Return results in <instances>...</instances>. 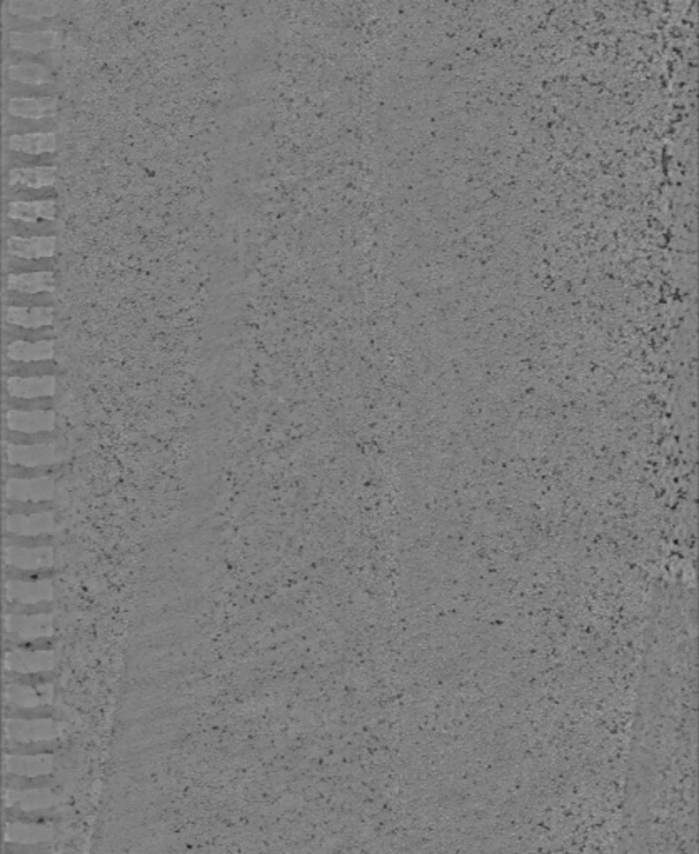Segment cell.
<instances>
[{"mask_svg":"<svg viewBox=\"0 0 699 854\" xmlns=\"http://www.w3.org/2000/svg\"><path fill=\"white\" fill-rule=\"evenodd\" d=\"M7 439L14 444L31 445V444L52 443V441L56 439V434H54V432H34V434H27V432L7 431Z\"/></svg>","mask_w":699,"mask_h":854,"instance_id":"9a60e30c","label":"cell"},{"mask_svg":"<svg viewBox=\"0 0 699 854\" xmlns=\"http://www.w3.org/2000/svg\"><path fill=\"white\" fill-rule=\"evenodd\" d=\"M7 9L10 14L20 15V17L44 19L57 15L59 3L52 0H10L7 3Z\"/></svg>","mask_w":699,"mask_h":854,"instance_id":"8fae6325","label":"cell"},{"mask_svg":"<svg viewBox=\"0 0 699 854\" xmlns=\"http://www.w3.org/2000/svg\"><path fill=\"white\" fill-rule=\"evenodd\" d=\"M7 357L15 362H45L54 357V340H14L7 347Z\"/></svg>","mask_w":699,"mask_h":854,"instance_id":"9c48e42d","label":"cell"},{"mask_svg":"<svg viewBox=\"0 0 699 854\" xmlns=\"http://www.w3.org/2000/svg\"><path fill=\"white\" fill-rule=\"evenodd\" d=\"M54 641L51 637H40V639H34V641H27V643L19 644V649H24V651H45V649H52Z\"/></svg>","mask_w":699,"mask_h":854,"instance_id":"d6986e66","label":"cell"},{"mask_svg":"<svg viewBox=\"0 0 699 854\" xmlns=\"http://www.w3.org/2000/svg\"><path fill=\"white\" fill-rule=\"evenodd\" d=\"M9 537V543L20 545V548H44V545H51L52 544V537L51 536H7Z\"/></svg>","mask_w":699,"mask_h":854,"instance_id":"2e32d148","label":"cell"},{"mask_svg":"<svg viewBox=\"0 0 699 854\" xmlns=\"http://www.w3.org/2000/svg\"><path fill=\"white\" fill-rule=\"evenodd\" d=\"M14 506L15 512H20V514H40V512H49L52 509V502L51 501H42V502H14L12 504Z\"/></svg>","mask_w":699,"mask_h":854,"instance_id":"e0dca14e","label":"cell"},{"mask_svg":"<svg viewBox=\"0 0 699 854\" xmlns=\"http://www.w3.org/2000/svg\"><path fill=\"white\" fill-rule=\"evenodd\" d=\"M6 287L10 293L37 295L56 290V274L52 270H28V272L7 274Z\"/></svg>","mask_w":699,"mask_h":854,"instance_id":"7a4b0ae2","label":"cell"},{"mask_svg":"<svg viewBox=\"0 0 699 854\" xmlns=\"http://www.w3.org/2000/svg\"><path fill=\"white\" fill-rule=\"evenodd\" d=\"M7 147L10 151L26 154V156H42V154L56 152L57 134L56 132H26V134H10L6 139Z\"/></svg>","mask_w":699,"mask_h":854,"instance_id":"8992f818","label":"cell"},{"mask_svg":"<svg viewBox=\"0 0 699 854\" xmlns=\"http://www.w3.org/2000/svg\"><path fill=\"white\" fill-rule=\"evenodd\" d=\"M57 99L51 95L40 97H10L7 102V112L17 119L42 120L56 114Z\"/></svg>","mask_w":699,"mask_h":854,"instance_id":"3957f363","label":"cell"},{"mask_svg":"<svg viewBox=\"0 0 699 854\" xmlns=\"http://www.w3.org/2000/svg\"><path fill=\"white\" fill-rule=\"evenodd\" d=\"M56 318L52 306H7L6 322L22 329H42L51 326Z\"/></svg>","mask_w":699,"mask_h":854,"instance_id":"5b68a950","label":"cell"},{"mask_svg":"<svg viewBox=\"0 0 699 854\" xmlns=\"http://www.w3.org/2000/svg\"><path fill=\"white\" fill-rule=\"evenodd\" d=\"M60 469V466H39V468H22V466H9L7 468V474H9L10 477H17V479H37V477H45V476H52V474H57V470Z\"/></svg>","mask_w":699,"mask_h":854,"instance_id":"7c38bea8","label":"cell"},{"mask_svg":"<svg viewBox=\"0 0 699 854\" xmlns=\"http://www.w3.org/2000/svg\"><path fill=\"white\" fill-rule=\"evenodd\" d=\"M7 77L14 82H22L27 85L52 84V72L40 64H12L7 67Z\"/></svg>","mask_w":699,"mask_h":854,"instance_id":"30bf717a","label":"cell"},{"mask_svg":"<svg viewBox=\"0 0 699 854\" xmlns=\"http://www.w3.org/2000/svg\"><path fill=\"white\" fill-rule=\"evenodd\" d=\"M57 182L56 165H31L15 167L7 174V184L26 189H49Z\"/></svg>","mask_w":699,"mask_h":854,"instance_id":"52a82bcc","label":"cell"},{"mask_svg":"<svg viewBox=\"0 0 699 854\" xmlns=\"http://www.w3.org/2000/svg\"><path fill=\"white\" fill-rule=\"evenodd\" d=\"M57 215L56 199L40 201H10L7 204V217L19 222L34 224L37 220H54Z\"/></svg>","mask_w":699,"mask_h":854,"instance_id":"277c9868","label":"cell"},{"mask_svg":"<svg viewBox=\"0 0 699 854\" xmlns=\"http://www.w3.org/2000/svg\"><path fill=\"white\" fill-rule=\"evenodd\" d=\"M7 254L22 261L51 259L57 251V239L54 236H14L7 239Z\"/></svg>","mask_w":699,"mask_h":854,"instance_id":"6da1fadb","label":"cell"},{"mask_svg":"<svg viewBox=\"0 0 699 854\" xmlns=\"http://www.w3.org/2000/svg\"><path fill=\"white\" fill-rule=\"evenodd\" d=\"M15 612L20 614H44V612L52 611V602H37V604H17Z\"/></svg>","mask_w":699,"mask_h":854,"instance_id":"ac0fdd59","label":"cell"},{"mask_svg":"<svg viewBox=\"0 0 699 854\" xmlns=\"http://www.w3.org/2000/svg\"><path fill=\"white\" fill-rule=\"evenodd\" d=\"M54 576L52 569H14L7 568V577L10 581H26V582H37L44 581V579H51Z\"/></svg>","mask_w":699,"mask_h":854,"instance_id":"5bb4252c","label":"cell"},{"mask_svg":"<svg viewBox=\"0 0 699 854\" xmlns=\"http://www.w3.org/2000/svg\"><path fill=\"white\" fill-rule=\"evenodd\" d=\"M9 45L15 51H24L28 54H39L49 51L59 45L60 34L57 31H37V32H19L12 31L7 35Z\"/></svg>","mask_w":699,"mask_h":854,"instance_id":"ba28073f","label":"cell"},{"mask_svg":"<svg viewBox=\"0 0 699 854\" xmlns=\"http://www.w3.org/2000/svg\"><path fill=\"white\" fill-rule=\"evenodd\" d=\"M7 404H9L12 409L17 411H51L54 406L52 397H12L7 401Z\"/></svg>","mask_w":699,"mask_h":854,"instance_id":"4fadbf2b","label":"cell"}]
</instances>
